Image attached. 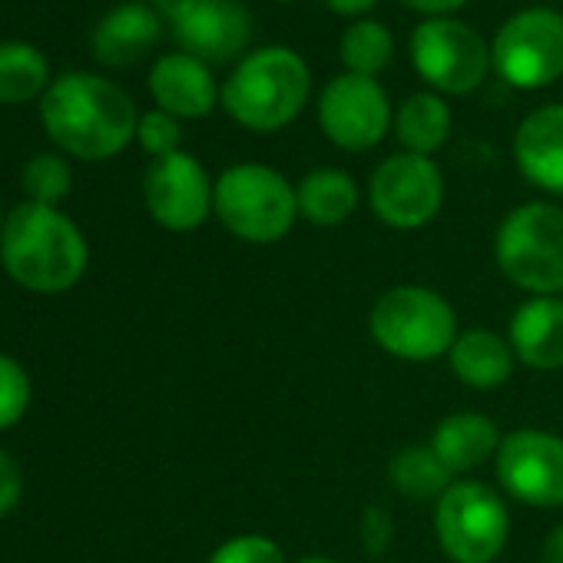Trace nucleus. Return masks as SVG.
Here are the masks:
<instances>
[{
  "label": "nucleus",
  "mask_w": 563,
  "mask_h": 563,
  "mask_svg": "<svg viewBox=\"0 0 563 563\" xmlns=\"http://www.w3.org/2000/svg\"><path fill=\"white\" fill-rule=\"evenodd\" d=\"M41 123L54 146H60L67 156L103 163L136 140L140 113L120 84L100 74L70 70L41 97Z\"/></svg>",
  "instance_id": "f257e3e1"
},
{
  "label": "nucleus",
  "mask_w": 563,
  "mask_h": 563,
  "mask_svg": "<svg viewBox=\"0 0 563 563\" xmlns=\"http://www.w3.org/2000/svg\"><path fill=\"white\" fill-rule=\"evenodd\" d=\"M90 245L80 225L57 206L21 202L0 229V265L21 289L60 296L84 278Z\"/></svg>",
  "instance_id": "f03ea898"
},
{
  "label": "nucleus",
  "mask_w": 563,
  "mask_h": 563,
  "mask_svg": "<svg viewBox=\"0 0 563 563\" xmlns=\"http://www.w3.org/2000/svg\"><path fill=\"white\" fill-rule=\"evenodd\" d=\"M309 90L312 74L296 51L262 47L229 74L219 100L239 126L275 133L302 113Z\"/></svg>",
  "instance_id": "7ed1b4c3"
},
{
  "label": "nucleus",
  "mask_w": 563,
  "mask_h": 563,
  "mask_svg": "<svg viewBox=\"0 0 563 563\" xmlns=\"http://www.w3.org/2000/svg\"><path fill=\"white\" fill-rule=\"evenodd\" d=\"M212 209L235 239L265 245L289 235L299 216V199L289 179L272 166L239 163L216 179Z\"/></svg>",
  "instance_id": "20e7f679"
},
{
  "label": "nucleus",
  "mask_w": 563,
  "mask_h": 563,
  "mask_svg": "<svg viewBox=\"0 0 563 563\" xmlns=\"http://www.w3.org/2000/svg\"><path fill=\"white\" fill-rule=\"evenodd\" d=\"M494 255L517 289L533 296L563 292V209L523 202L504 216Z\"/></svg>",
  "instance_id": "39448f33"
},
{
  "label": "nucleus",
  "mask_w": 563,
  "mask_h": 563,
  "mask_svg": "<svg viewBox=\"0 0 563 563\" xmlns=\"http://www.w3.org/2000/svg\"><path fill=\"white\" fill-rule=\"evenodd\" d=\"M372 339L395 358L431 362L457 342V316L444 296L424 286H395L378 296L368 316Z\"/></svg>",
  "instance_id": "423d86ee"
},
{
  "label": "nucleus",
  "mask_w": 563,
  "mask_h": 563,
  "mask_svg": "<svg viewBox=\"0 0 563 563\" xmlns=\"http://www.w3.org/2000/svg\"><path fill=\"white\" fill-rule=\"evenodd\" d=\"M434 530L448 560L490 563L507 543L510 514L494 487L477 481H457L438 500Z\"/></svg>",
  "instance_id": "0eeeda50"
},
{
  "label": "nucleus",
  "mask_w": 563,
  "mask_h": 563,
  "mask_svg": "<svg viewBox=\"0 0 563 563\" xmlns=\"http://www.w3.org/2000/svg\"><path fill=\"white\" fill-rule=\"evenodd\" d=\"M494 70L520 90H540L563 77V14L527 8L514 14L494 37Z\"/></svg>",
  "instance_id": "6e6552de"
},
{
  "label": "nucleus",
  "mask_w": 563,
  "mask_h": 563,
  "mask_svg": "<svg viewBox=\"0 0 563 563\" xmlns=\"http://www.w3.org/2000/svg\"><path fill=\"white\" fill-rule=\"evenodd\" d=\"M415 70L441 93H471L490 70V51L477 31L454 18H428L411 34Z\"/></svg>",
  "instance_id": "1a4fd4ad"
},
{
  "label": "nucleus",
  "mask_w": 563,
  "mask_h": 563,
  "mask_svg": "<svg viewBox=\"0 0 563 563\" xmlns=\"http://www.w3.org/2000/svg\"><path fill=\"white\" fill-rule=\"evenodd\" d=\"M368 202L385 225L421 229L438 216L444 202V176L431 156L395 153L372 173Z\"/></svg>",
  "instance_id": "9d476101"
},
{
  "label": "nucleus",
  "mask_w": 563,
  "mask_h": 563,
  "mask_svg": "<svg viewBox=\"0 0 563 563\" xmlns=\"http://www.w3.org/2000/svg\"><path fill=\"white\" fill-rule=\"evenodd\" d=\"M319 126L335 146L365 153L378 146L391 126L388 93L375 77L342 74L319 97Z\"/></svg>",
  "instance_id": "9b49d317"
},
{
  "label": "nucleus",
  "mask_w": 563,
  "mask_h": 563,
  "mask_svg": "<svg viewBox=\"0 0 563 563\" xmlns=\"http://www.w3.org/2000/svg\"><path fill=\"white\" fill-rule=\"evenodd\" d=\"M497 481L504 490L533 507L563 504V438L537 428L507 434L497 448Z\"/></svg>",
  "instance_id": "f8f14e48"
},
{
  "label": "nucleus",
  "mask_w": 563,
  "mask_h": 563,
  "mask_svg": "<svg viewBox=\"0 0 563 563\" xmlns=\"http://www.w3.org/2000/svg\"><path fill=\"white\" fill-rule=\"evenodd\" d=\"M212 192L216 186L209 183V173L202 169V163L183 150L163 159H153L143 176L146 209L169 232L199 229L212 212Z\"/></svg>",
  "instance_id": "ddd939ff"
},
{
  "label": "nucleus",
  "mask_w": 563,
  "mask_h": 563,
  "mask_svg": "<svg viewBox=\"0 0 563 563\" xmlns=\"http://www.w3.org/2000/svg\"><path fill=\"white\" fill-rule=\"evenodd\" d=\"M163 14L183 54L202 64L232 60L252 41V18L235 0H173Z\"/></svg>",
  "instance_id": "4468645a"
},
{
  "label": "nucleus",
  "mask_w": 563,
  "mask_h": 563,
  "mask_svg": "<svg viewBox=\"0 0 563 563\" xmlns=\"http://www.w3.org/2000/svg\"><path fill=\"white\" fill-rule=\"evenodd\" d=\"M150 93L156 107L176 120H199L209 117L216 100L222 97L216 90V80L209 67L189 54H166L150 70Z\"/></svg>",
  "instance_id": "2eb2a0df"
},
{
  "label": "nucleus",
  "mask_w": 563,
  "mask_h": 563,
  "mask_svg": "<svg viewBox=\"0 0 563 563\" xmlns=\"http://www.w3.org/2000/svg\"><path fill=\"white\" fill-rule=\"evenodd\" d=\"M514 156L527 183L563 196V103L540 107L520 123Z\"/></svg>",
  "instance_id": "dca6fc26"
},
{
  "label": "nucleus",
  "mask_w": 563,
  "mask_h": 563,
  "mask_svg": "<svg viewBox=\"0 0 563 563\" xmlns=\"http://www.w3.org/2000/svg\"><path fill=\"white\" fill-rule=\"evenodd\" d=\"M159 31V14L150 4L130 0V4H117L100 18L90 37V51L107 67H130L156 47Z\"/></svg>",
  "instance_id": "f3484780"
},
{
  "label": "nucleus",
  "mask_w": 563,
  "mask_h": 563,
  "mask_svg": "<svg viewBox=\"0 0 563 563\" xmlns=\"http://www.w3.org/2000/svg\"><path fill=\"white\" fill-rule=\"evenodd\" d=\"M510 349L537 372L563 368V302L553 296L523 302L510 319Z\"/></svg>",
  "instance_id": "a211bd4d"
},
{
  "label": "nucleus",
  "mask_w": 563,
  "mask_h": 563,
  "mask_svg": "<svg viewBox=\"0 0 563 563\" xmlns=\"http://www.w3.org/2000/svg\"><path fill=\"white\" fill-rule=\"evenodd\" d=\"M497 448H500L497 424L487 415H474V411L448 415L431 434V451L441 457V464L451 474L481 467L490 454H497Z\"/></svg>",
  "instance_id": "6ab92c4d"
},
{
  "label": "nucleus",
  "mask_w": 563,
  "mask_h": 563,
  "mask_svg": "<svg viewBox=\"0 0 563 563\" xmlns=\"http://www.w3.org/2000/svg\"><path fill=\"white\" fill-rule=\"evenodd\" d=\"M448 362H451V372L457 375V382H464L467 388L487 391L510 378L514 349L497 332L471 329V332L457 335V342L448 352Z\"/></svg>",
  "instance_id": "aec40b11"
},
{
  "label": "nucleus",
  "mask_w": 563,
  "mask_h": 563,
  "mask_svg": "<svg viewBox=\"0 0 563 563\" xmlns=\"http://www.w3.org/2000/svg\"><path fill=\"white\" fill-rule=\"evenodd\" d=\"M51 60L31 41H0V103L41 100L51 87Z\"/></svg>",
  "instance_id": "412c9836"
},
{
  "label": "nucleus",
  "mask_w": 563,
  "mask_h": 563,
  "mask_svg": "<svg viewBox=\"0 0 563 563\" xmlns=\"http://www.w3.org/2000/svg\"><path fill=\"white\" fill-rule=\"evenodd\" d=\"M299 216H306L312 225H342L355 206H358V186L342 169H312L299 189Z\"/></svg>",
  "instance_id": "4be33fe9"
},
{
  "label": "nucleus",
  "mask_w": 563,
  "mask_h": 563,
  "mask_svg": "<svg viewBox=\"0 0 563 563\" xmlns=\"http://www.w3.org/2000/svg\"><path fill=\"white\" fill-rule=\"evenodd\" d=\"M395 133L408 153L431 156L448 143L451 133V110L441 97L434 93H415L401 103L395 117Z\"/></svg>",
  "instance_id": "5701e85b"
},
{
  "label": "nucleus",
  "mask_w": 563,
  "mask_h": 563,
  "mask_svg": "<svg viewBox=\"0 0 563 563\" xmlns=\"http://www.w3.org/2000/svg\"><path fill=\"white\" fill-rule=\"evenodd\" d=\"M388 477L395 484V490H401L411 500H428V497H444V490L454 484L451 471L441 464V457L431 451V444H415L405 448L391 457L388 464Z\"/></svg>",
  "instance_id": "b1692460"
},
{
  "label": "nucleus",
  "mask_w": 563,
  "mask_h": 563,
  "mask_svg": "<svg viewBox=\"0 0 563 563\" xmlns=\"http://www.w3.org/2000/svg\"><path fill=\"white\" fill-rule=\"evenodd\" d=\"M395 57V37L378 21H355L342 34V64L349 74L358 77H378Z\"/></svg>",
  "instance_id": "393cba45"
},
{
  "label": "nucleus",
  "mask_w": 563,
  "mask_h": 563,
  "mask_svg": "<svg viewBox=\"0 0 563 563\" xmlns=\"http://www.w3.org/2000/svg\"><path fill=\"white\" fill-rule=\"evenodd\" d=\"M21 183H24L27 202L60 209V202L67 199L70 186H74V173H70V163L60 153H37V156L27 159Z\"/></svg>",
  "instance_id": "a878e982"
},
{
  "label": "nucleus",
  "mask_w": 563,
  "mask_h": 563,
  "mask_svg": "<svg viewBox=\"0 0 563 563\" xmlns=\"http://www.w3.org/2000/svg\"><path fill=\"white\" fill-rule=\"evenodd\" d=\"M31 395H34V388H31L27 368L18 358L0 352V431L14 428L27 415Z\"/></svg>",
  "instance_id": "bb28decb"
},
{
  "label": "nucleus",
  "mask_w": 563,
  "mask_h": 563,
  "mask_svg": "<svg viewBox=\"0 0 563 563\" xmlns=\"http://www.w3.org/2000/svg\"><path fill=\"white\" fill-rule=\"evenodd\" d=\"M179 140H183V130H179V120L163 113V110H150L140 117L136 123V143L153 156V159H163L169 153H179Z\"/></svg>",
  "instance_id": "cd10ccee"
},
{
  "label": "nucleus",
  "mask_w": 563,
  "mask_h": 563,
  "mask_svg": "<svg viewBox=\"0 0 563 563\" xmlns=\"http://www.w3.org/2000/svg\"><path fill=\"white\" fill-rule=\"evenodd\" d=\"M209 563H286V553H282V547L268 537L242 533V537L225 540L209 556Z\"/></svg>",
  "instance_id": "c85d7f7f"
},
{
  "label": "nucleus",
  "mask_w": 563,
  "mask_h": 563,
  "mask_svg": "<svg viewBox=\"0 0 563 563\" xmlns=\"http://www.w3.org/2000/svg\"><path fill=\"white\" fill-rule=\"evenodd\" d=\"M21 494H24L21 464L4 448H0V517H8L21 504Z\"/></svg>",
  "instance_id": "c756f323"
},
{
  "label": "nucleus",
  "mask_w": 563,
  "mask_h": 563,
  "mask_svg": "<svg viewBox=\"0 0 563 563\" xmlns=\"http://www.w3.org/2000/svg\"><path fill=\"white\" fill-rule=\"evenodd\" d=\"M362 540L372 556H382L391 543V517L382 507H368L362 517Z\"/></svg>",
  "instance_id": "7c9ffc66"
},
{
  "label": "nucleus",
  "mask_w": 563,
  "mask_h": 563,
  "mask_svg": "<svg viewBox=\"0 0 563 563\" xmlns=\"http://www.w3.org/2000/svg\"><path fill=\"white\" fill-rule=\"evenodd\" d=\"M401 4L418 14H454L457 8L467 4V0H401Z\"/></svg>",
  "instance_id": "2f4dec72"
},
{
  "label": "nucleus",
  "mask_w": 563,
  "mask_h": 563,
  "mask_svg": "<svg viewBox=\"0 0 563 563\" xmlns=\"http://www.w3.org/2000/svg\"><path fill=\"white\" fill-rule=\"evenodd\" d=\"M540 563H563V523L547 533L540 547Z\"/></svg>",
  "instance_id": "473e14b6"
},
{
  "label": "nucleus",
  "mask_w": 563,
  "mask_h": 563,
  "mask_svg": "<svg viewBox=\"0 0 563 563\" xmlns=\"http://www.w3.org/2000/svg\"><path fill=\"white\" fill-rule=\"evenodd\" d=\"M325 4L335 14H342V18H362V14H368L378 4V0H325Z\"/></svg>",
  "instance_id": "72a5a7b5"
},
{
  "label": "nucleus",
  "mask_w": 563,
  "mask_h": 563,
  "mask_svg": "<svg viewBox=\"0 0 563 563\" xmlns=\"http://www.w3.org/2000/svg\"><path fill=\"white\" fill-rule=\"evenodd\" d=\"M299 563H339V560H332V556H302Z\"/></svg>",
  "instance_id": "f704fd0d"
},
{
  "label": "nucleus",
  "mask_w": 563,
  "mask_h": 563,
  "mask_svg": "<svg viewBox=\"0 0 563 563\" xmlns=\"http://www.w3.org/2000/svg\"><path fill=\"white\" fill-rule=\"evenodd\" d=\"M4 219H8V212H4V206H0V229H4Z\"/></svg>",
  "instance_id": "c9c22d12"
},
{
  "label": "nucleus",
  "mask_w": 563,
  "mask_h": 563,
  "mask_svg": "<svg viewBox=\"0 0 563 563\" xmlns=\"http://www.w3.org/2000/svg\"><path fill=\"white\" fill-rule=\"evenodd\" d=\"M156 4H159V8H163V11H166V8H169V4H173V0H156Z\"/></svg>",
  "instance_id": "e433bc0d"
},
{
  "label": "nucleus",
  "mask_w": 563,
  "mask_h": 563,
  "mask_svg": "<svg viewBox=\"0 0 563 563\" xmlns=\"http://www.w3.org/2000/svg\"><path fill=\"white\" fill-rule=\"evenodd\" d=\"M282 4H289V0H282Z\"/></svg>",
  "instance_id": "4c0bfd02"
}]
</instances>
